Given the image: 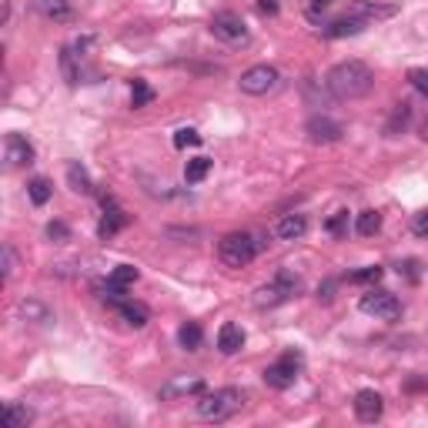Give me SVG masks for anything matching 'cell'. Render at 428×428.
I'll use <instances>...</instances> for the list:
<instances>
[{
  "label": "cell",
  "instance_id": "cell-1",
  "mask_svg": "<svg viewBox=\"0 0 428 428\" xmlns=\"http://www.w3.org/2000/svg\"><path fill=\"white\" fill-rule=\"evenodd\" d=\"M372 88H375V74H372V67L365 64V61H341V64L331 67L328 90L338 100L365 98Z\"/></svg>",
  "mask_w": 428,
  "mask_h": 428
},
{
  "label": "cell",
  "instance_id": "cell-2",
  "mask_svg": "<svg viewBox=\"0 0 428 428\" xmlns=\"http://www.w3.org/2000/svg\"><path fill=\"white\" fill-rule=\"evenodd\" d=\"M264 248V241L258 234H248V231H231L218 241V258L221 264L228 268H248V264L258 258V251Z\"/></svg>",
  "mask_w": 428,
  "mask_h": 428
},
{
  "label": "cell",
  "instance_id": "cell-3",
  "mask_svg": "<svg viewBox=\"0 0 428 428\" xmlns=\"http://www.w3.org/2000/svg\"><path fill=\"white\" fill-rule=\"evenodd\" d=\"M244 405V392L241 388H218V392H208L201 395L198 402V415L204 422H228L231 415H238Z\"/></svg>",
  "mask_w": 428,
  "mask_h": 428
},
{
  "label": "cell",
  "instance_id": "cell-4",
  "mask_svg": "<svg viewBox=\"0 0 428 428\" xmlns=\"http://www.w3.org/2000/svg\"><path fill=\"white\" fill-rule=\"evenodd\" d=\"M211 33H214L218 41H224V44H231V47L248 44V24H244L234 11L214 14V17H211Z\"/></svg>",
  "mask_w": 428,
  "mask_h": 428
},
{
  "label": "cell",
  "instance_id": "cell-5",
  "mask_svg": "<svg viewBox=\"0 0 428 428\" xmlns=\"http://www.w3.org/2000/svg\"><path fill=\"white\" fill-rule=\"evenodd\" d=\"M365 315H372V318H382V321H398L402 318V301H398L392 291H368L362 295V305H358Z\"/></svg>",
  "mask_w": 428,
  "mask_h": 428
},
{
  "label": "cell",
  "instance_id": "cell-6",
  "mask_svg": "<svg viewBox=\"0 0 428 428\" xmlns=\"http://www.w3.org/2000/svg\"><path fill=\"white\" fill-rule=\"evenodd\" d=\"M238 84H241L244 94L261 98V94H268V90L278 88V71L271 64H254V67H248V71H244Z\"/></svg>",
  "mask_w": 428,
  "mask_h": 428
},
{
  "label": "cell",
  "instance_id": "cell-7",
  "mask_svg": "<svg viewBox=\"0 0 428 428\" xmlns=\"http://www.w3.org/2000/svg\"><path fill=\"white\" fill-rule=\"evenodd\" d=\"M298 368H301V358L288 352L285 358H278L275 365H268V368H264V385H268V388H275V392H285V388L295 385Z\"/></svg>",
  "mask_w": 428,
  "mask_h": 428
},
{
  "label": "cell",
  "instance_id": "cell-8",
  "mask_svg": "<svg viewBox=\"0 0 428 428\" xmlns=\"http://www.w3.org/2000/svg\"><path fill=\"white\" fill-rule=\"evenodd\" d=\"M187 395H204V378L201 375H177L167 385H161V392H157L161 402H177V398Z\"/></svg>",
  "mask_w": 428,
  "mask_h": 428
},
{
  "label": "cell",
  "instance_id": "cell-9",
  "mask_svg": "<svg viewBox=\"0 0 428 428\" xmlns=\"http://www.w3.org/2000/svg\"><path fill=\"white\" fill-rule=\"evenodd\" d=\"M352 405H355V418H358V422H368V425H372V422H378V418H382V412H385V398L378 395L375 388H362V392L355 395Z\"/></svg>",
  "mask_w": 428,
  "mask_h": 428
},
{
  "label": "cell",
  "instance_id": "cell-10",
  "mask_svg": "<svg viewBox=\"0 0 428 428\" xmlns=\"http://www.w3.org/2000/svg\"><path fill=\"white\" fill-rule=\"evenodd\" d=\"M341 134H345V127H341L338 121L325 118V114H318V118L308 121V137L315 144H335V141H341Z\"/></svg>",
  "mask_w": 428,
  "mask_h": 428
},
{
  "label": "cell",
  "instance_id": "cell-11",
  "mask_svg": "<svg viewBox=\"0 0 428 428\" xmlns=\"http://www.w3.org/2000/svg\"><path fill=\"white\" fill-rule=\"evenodd\" d=\"M33 161V147L27 137L21 134H7V165L11 167H24Z\"/></svg>",
  "mask_w": 428,
  "mask_h": 428
},
{
  "label": "cell",
  "instance_id": "cell-12",
  "mask_svg": "<svg viewBox=\"0 0 428 428\" xmlns=\"http://www.w3.org/2000/svg\"><path fill=\"white\" fill-rule=\"evenodd\" d=\"M305 231H308L305 214H285V218L275 224V234L281 241H298V238H305Z\"/></svg>",
  "mask_w": 428,
  "mask_h": 428
},
{
  "label": "cell",
  "instance_id": "cell-13",
  "mask_svg": "<svg viewBox=\"0 0 428 428\" xmlns=\"http://www.w3.org/2000/svg\"><path fill=\"white\" fill-rule=\"evenodd\" d=\"M218 348L224 355H234L244 348V328L241 325H234V321H228V325H221L218 331Z\"/></svg>",
  "mask_w": 428,
  "mask_h": 428
},
{
  "label": "cell",
  "instance_id": "cell-14",
  "mask_svg": "<svg viewBox=\"0 0 428 428\" xmlns=\"http://www.w3.org/2000/svg\"><path fill=\"white\" fill-rule=\"evenodd\" d=\"M368 27V21H362L358 14H348V17H338L335 24L325 27V37H355V33H362Z\"/></svg>",
  "mask_w": 428,
  "mask_h": 428
},
{
  "label": "cell",
  "instance_id": "cell-15",
  "mask_svg": "<svg viewBox=\"0 0 428 428\" xmlns=\"http://www.w3.org/2000/svg\"><path fill=\"white\" fill-rule=\"evenodd\" d=\"M124 224H127V214H124L118 204H110V208H104V218H100V224H98V234L108 241V238H114Z\"/></svg>",
  "mask_w": 428,
  "mask_h": 428
},
{
  "label": "cell",
  "instance_id": "cell-16",
  "mask_svg": "<svg viewBox=\"0 0 428 428\" xmlns=\"http://www.w3.org/2000/svg\"><path fill=\"white\" fill-rule=\"evenodd\" d=\"M118 315H121L127 325H134V328H144L147 318H151V315H147V308H144L141 301H131V298H124L121 305H118Z\"/></svg>",
  "mask_w": 428,
  "mask_h": 428
},
{
  "label": "cell",
  "instance_id": "cell-17",
  "mask_svg": "<svg viewBox=\"0 0 428 428\" xmlns=\"http://www.w3.org/2000/svg\"><path fill=\"white\" fill-rule=\"evenodd\" d=\"M201 341H204V331H201L198 321H187V325L177 328V345H181L184 352H198Z\"/></svg>",
  "mask_w": 428,
  "mask_h": 428
},
{
  "label": "cell",
  "instance_id": "cell-18",
  "mask_svg": "<svg viewBox=\"0 0 428 428\" xmlns=\"http://www.w3.org/2000/svg\"><path fill=\"white\" fill-rule=\"evenodd\" d=\"M31 418H33V412L27 405H17V402H7V405H4V425L7 428H27Z\"/></svg>",
  "mask_w": 428,
  "mask_h": 428
},
{
  "label": "cell",
  "instance_id": "cell-19",
  "mask_svg": "<svg viewBox=\"0 0 428 428\" xmlns=\"http://www.w3.org/2000/svg\"><path fill=\"white\" fill-rule=\"evenodd\" d=\"M211 167H214L211 157H191L187 167H184V181H187V184H201V181L211 174Z\"/></svg>",
  "mask_w": 428,
  "mask_h": 428
},
{
  "label": "cell",
  "instance_id": "cell-20",
  "mask_svg": "<svg viewBox=\"0 0 428 428\" xmlns=\"http://www.w3.org/2000/svg\"><path fill=\"white\" fill-rule=\"evenodd\" d=\"M67 184L74 187L77 194H94V184H90V174L80 165H67Z\"/></svg>",
  "mask_w": 428,
  "mask_h": 428
},
{
  "label": "cell",
  "instance_id": "cell-21",
  "mask_svg": "<svg viewBox=\"0 0 428 428\" xmlns=\"http://www.w3.org/2000/svg\"><path fill=\"white\" fill-rule=\"evenodd\" d=\"M271 285H275L278 291H281V298H285V301H288V298H295L298 291H301V281H298V275H291L288 268H281V271H278Z\"/></svg>",
  "mask_w": 428,
  "mask_h": 428
},
{
  "label": "cell",
  "instance_id": "cell-22",
  "mask_svg": "<svg viewBox=\"0 0 428 428\" xmlns=\"http://www.w3.org/2000/svg\"><path fill=\"white\" fill-rule=\"evenodd\" d=\"M27 194H31V201L37 204V208H44L47 201H51V194H54V187H51L47 177H33L31 184H27Z\"/></svg>",
  "mask_w": 428,
  "mask_h": 428
},
{
  "label": "cell",
  "instance_id": "cell-23",
  "mask_svg": "<svg viewBox=\"0 0 428 428\" xmlns=\"http://www.w3.org/2000/svg\"><path fill=\"white\" fill-rule=\"evenodd\" d=\"M77 51L74 47H64L61 51V71H64V77H67V84H77L80 80V67H77Z\"/></svg>",
  "mask_w": 428,
  "mask_h": 428
},
{
  "label": "cell",
  "instance_id": "cell-24",
  "mask_svg": "<svg viewBox=\"0 0 428 428\" xmlns=\"http://www.w3.org/2000/svg\"><path fill=\"white\" fill-rule=\"evenodd\" d=\"M408 118H412V108H408V104H395L392 118H388V124H385V134H388V137H395L398 131H405Z\"/></svg>",
  "mask_w": 428,
  "mask_h": 428
},
{
  "label": "cell",
  "instance_id": "cell-25",
  "mask_svg": "<svg viewBox=\"0 0 428 428\" xmlns=\"http://www.w3.org/2000/svg\"><path fill=\"white\" fill-rule=\"evenodd\" d=\"M355 228H358V234H362V238H375V234L382 231V214H378V211H362Z\"/></svg>",
  "mask_w": 428,
  "mask_h": 428
},
{
  "label": "cell",
  "instance_id": "cell-26",
  "mask_svg": "<svg viewBox=\"0 0 428 428\" xmlns=\"http://www.w3.org/2000/svg\"><path fill=\"white\" fill-rule=\"evenodd\" d=\"M134 281H137V268H131V264H118L108 278V285H114V288H127V285H134Z\"/></svg>",
  "mask_w": 428,
  "mask_h": 428
},
{
  "label": "cell",
  "instance_id": "cell-27",
  "mask_svg": "<svg viewBox=\"0 0 428 428\" xmlns=\"http://www.w3.org/2000/svg\"><path fill=\"white\" fill-rule=\"evenodd\" d=\"M41 11H44L51 21H67V17H71V4H67V0H41Z\"/></svg>",
  "mask_w": 428,
  "mask_h": 428
},
{
  "label": "cell",
  "instance_id": "cell-28",
  "mask_svg": "<svg viewBox=\"0 0 428 428\" xmlns=\"http://www.w3.org/2000/svg\"><path fill=\"white\" fill-rule=\"evenodd\" d=\"M325 231L335 234V238H345V234H348V211H335V214L325 221Z\"/></svg>",
  "mask_w": 428,
  "mask_h": 428
},
{
  "label": "cell",
  "instance_id": "cell-29",
  "mask_svg": "<svg viewBox=\"0 0 428 428\" xmlns=\"http://www.w3.org/2000/svg\"><path fill=\"white\" fill-rule=\"evenodd\" d=\"M281 301H285V298H281V291H278L275 285L254 291V305H258V308H275V305H281Z\"/></svg>",
  "mask_w": 428,
  "mask_h": 428
},
{
  "label": "cell",
  "instance_id": "cell-30",
  "mask_svg": "<svg viewBox=\"0 0 428 428\" xmlns=\"http://www.w3.org/2000/svg\"><path fill=\"white\" fill-rule=\"evenodd\" d=\"M352 14H358L362 21H375V17H392L395 7H375V4H358Z\"/></svg>",
  "mask_w": 428,
  "mask_h": 428
},
{
  "label": "cell",
  "instance_id": "cell-31",
  "mask_svg": "<svg viewBox=\"0 0 428 428\" xmlns=\"http://www.w3.org/2000/svg\"><path fill=\"white\" fill-rule=\"evenodd\" d=\"M154 100V90L144 84V80H134V90H131V104L134 108H147Z\"/></svg>",
  "mask_w": 428,
  "mask_h": 428
},
{
  "label": "cell",
  "instance_id": "cell-32",
  "mask_svg": "<svg viewBox=\"0 0 428 428\" xmlns=\"http://www.w3.org/2000/svg\"><path fill=\"white\" fill-rule=\"evenodd\" d=\"M382 268H378V264H372V268H362V271H355L352 275V281L355 285H378V281H382Z\"/></svg>",
  "mask_w": 428,
  "mask_h": 428
},
{
  "label": "cell",
  "instance_id": "cell-33",
  "mask_svg": "<svg viewBox=\"0 0 428 428\" xmlns=\"http://www.w3.org/2000/svg\"><path fill=\"white\" fill-rule=\"evenodd\" d=\"M408 80H412V88H415L418 94L428 98V71L425 67H412V71H408Z\"/></svg>",
  "mask_w": 428,
  "mask_h": 428
},
{
  "label": "cell",
  "instance_id": "cell-34",
  "mask_svg": "<svg viewBox=\"0 0 428 428\" xmlns=\"http://www.w3.org/2000/svg\"><path fill=\"white\" fill-rule=\"evenodd\" d=\"M194 144H201V134L191 131V127H181V131H174V147H194Z\"/></svg>",
  "mask_w": 428,
  "mask_h": 428
},
{
  "label": "cell",
  "instance_id": "cell-35",
  "mask_svg": "<svg viewBox=\"0 0 428 428\" xmlns=\"http://www.w3.org/2000/svg\"><path fill=\"white\" fill-rule=\"evenodd\" d=\"M21 315L24 318H33V321H47V308L37 305V301H21Z\"/></svg>",
  "mask_w": 428,
  "mask_h": 428
},
{
  "label": "cell",
  "instance_id": "cell-36",
  "mask_svg": "<svg viewBox=\"0 0 428 428\" xmlns=\"http://www.w3.org/2000/svg\"><path fill=\"white\" fill-rule=\"evenodd\" d=\"M47 238H51V241H57V244H64L67 238H71V231H67L64 221H51V224H47Z\"/></svg>",
  "mask_w": 428,
  "mask_h": 428
},
{
  "label": "cell",
  "instance_id": "cell-37",
  "mask_svg": "<svg viewBox=\"0 0 428 428\" xmlns=\"http://www.w3.org/2000/svg\"><path fill=\"white\" fill-rule=\"evenodd\" d=\"M14 268H17L14 248H11V244H4V281H11V278H14Z\"/></svg>",
  "mask_w": 428,
  "mask_h": 428
},
{
  "label": "cell",
  "instance_id": "cell-38",
  "mask_svg": "<svg viewBox=\"0 0 428 428\" xmlns=\"http://www.w3.org/2000/svg\"><path fill=\"white\" fill-rule=\"evenodd\" d=\"M412 231H415L418 238H428V211L415 214V221H412Z\"/></svg>",
  "mask_w": 428,
  "mask_h": 428
},
{
  "label": "cell",
  "instance_id": "cell-39",
  "mask_svg": "<svg viewBox=\"0 0 428 428\" xmlns=\"http://www.w3.org/2000/svg\"><path fill=\"white\" fill-rule=\"evenodd\" d=\"M331 4H335V0H311V11H308V17H311V21H318V14L325 11V7H331Z\"/></svg>",
  "mask_w": 428,
  "mask_h": 428
},
{
  "label": "cell",
  "instance_id": "cell-40",
  "mask_svg": "<svg viewBox=\"0 0 428 428\" xmlns=\"http://www.w3.org/2000/svg\"><path fill=\"white\" fill-rule=\"evenodd\" d=\"M335 288H338V281H325V285L318 288V298L321 301H331V298H335Z\"/></svg>",
  "mask_w": 428,
  "mask_h": 428
},
{
  "label": "cell",
  "instance_id": "cell-41",
  "mask_svg": "<svg viewBox=\"0 0 428 428\" xmlns=\"http://www.w3.org/2000/svg\"><path fill=\"white\" fill-rule=\"evenodd\" d=\"M402 271H405V275L412 278V281H418V261H405V264H398V275H402Z\"/></svg>",
  "mask_w": 428,
  "mask_h": 428
},
{
  "label": "cell",
  "instance_id": "cell-42",
  "mask_svg": "<svg viewBox=\"0 0 428 428\" xmlns=\"http://www.w3.org/2000/svg\"><path fill=\"white\" fill-rule=\"evenodd\" d=\"M258 11L261 14H278V0H258Z\"/></svg>",
  "mask_w": 428,
  "mask_h": 428
},
{
  "label": "cell",
  "instance_id": "cell-43",
  "mask_svg": "<svg viewBox=\"0 0 428 428\" xmlns=\"http://www.w3.org/2000/svg\"><path fill=\"white\" fill-rule=\"evenodd\" d=\"M422 388L428 392V378H412V382H408V392H422Z\"/></svg>",
  "mask_w": 428,
  "mask_h": 428
},
{
  "label": "cell",
  "instance_id": "cell-44",
  "mask_svg": "<svg viewBox=\"0 0 428 428\" xmlns=\"http://www.w3.org/2000/svg\"><path fill=\"white\" fill-rule=\"evenodd\" d=\"M422 141H425V144H428V121H425V124H422Z\"/></svg>",
  "mask_w": 428,
  "mask_h": 428
}]
</instances>
